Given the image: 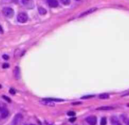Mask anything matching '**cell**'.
Here are the masks:
<instances>
[{"mask_svg": "<svg viewBox=\"0 0 129 125\" xmlns=\"http://www.w3.org/2000/svg\"><path fill=\"white\" fill-rule=\"evenodd\" d=\"M99 98L101 99H107L109 98V95L107 93H103L99 95Z\"/></svg>", "mask_w": 129, "mask_h": 125, "instance_id": "11", "label": "cell"}, {"mask_svg": "<svg viewBox=\"0 0 129 125\" xmlns=\"http://www.w3.org/2000/svg\"><path fill=\"white\" fill-rule=\"evenodd\" d=\"M86 121L89 125H96L97 123V118L94 116H89L86 119Z\"/></svg>", "mask_w": 129, "mask_h": 125, "instance_id": "4", "label": "cell"}, {"mask_svg": "<svg viewBox=\"0 0 129 125\" xmlns=\"http://www.w3.org/2000/svg\"><path fill=\"white\" fill-rule=\"evenodd\" d=\"M21 1L24 5H28L31 2V0H21Z\"/></svg>", "mask_w": 129, "mask_h": 125, "instance_id": "16", "label": "cell"}, {"mask_svg": "<svg viewBox=\"0 0 129 125\" xmlns=\"http://www.w3.org/2000/svg\"><path fill=\"white\" fill-rule=\"evenodd\" d=\"M76 113L73 111H69V112H68V115L69 116H75Z\"/></svg>", "mask_w": 129, "mask_h": 125, "instance_id": "17", "label": "cell"}, {"mask_svg": "<svg viewBox=\"0 0 129 125\" xmlns=\"http://www.w3.org/2000/svg\"><path fill=\"white\" fill-rule=\"evenodd\" d=\"M17 20L20 23H25L28 20V15L25 13H20L17 16Z\"/></svg>", "mask_w": 129, "mask_h": 125, "instance_id": "3", "label": "cell"}, {"mask_svg": "<svg viewBox=\"0 0 129 125\" xmlns=\"http://www.w3.org/2000/svg\"><path fill=\"white\" fill-rule=\"evenodd\" d=\"M3 98H5V100H6V101H7L8 102H11V101H10V98H8V97H6V96H3Z\"/></svg>", "mask_w": 129, "mask_h": 125, "instance_id": "21", "label": "cell"}, {"mask_svg": "<svg viewBox=\"0 0 129 125\" xmlns=\"http://www.w3.org/2000/svg\"><path fill=\"white\" fill-rule=\"evenodd\" d=\"M127 124H128L129 125V121H128V123H127Z\"/></svg>", "mask_w": 129, "mask_h": 125, "instance_id": "26", "label": "cell"}, {"mask_svg": "<svg viewBox=\"0 0 129 125\" xmlns=\"http://www.w3.org/2000/svg\"><path fill=\"white\" fill-rule=\"evenodd\" d=\"M60 1L63 5H69L71 2V0H60Z\"/></svg>", "mask_w": 129, "mask_h": 125, "instance_id": "15", "label": "cell"}, {"mask_svg": "<svg viewBox=\"0 0 129 125\" xmlns=\"http://www.w3.org/2000/svg\"><path fill=\"white\" fill-rule=\"evenodd\" d=\"M3 58L4 59H6V60H8L9 59V56L8 55H6V54L3 56Z\"/></svg>", "mask_w": 129, "mask_h": 125, "instance_id": "19", "label": "cell"}, {"mask_svg": "<svg viewBox=\"0 0 129 125\" xmlns=\"http://www.w3.org/2000/svg\"><path fill=\"white\" fill-rule=\"evenodd\" d=\"M94 97V95H86V96H84V97H82L81 98H91V97Z\"/></svg>", "mask_w": 129, "mask_h": 125, "instance_id": "18", "label": "cell"}, {"mask_svg": "<svg viewBox=\"0 0 129 125\" xmlns=\"http://www.w3.org/2000/svg\"><path fill=\"white\" fill-rule=\"evenodd\" d=\"M96 8H91L89 9V10H88V11H84V12H83V13L81 14L80 15V17H82V16H86V15H89V14L90 13H92L93 12H94V11H96Z\"/></svg>", "mask_w": 129, "mask_h": 125, "instance_id": "8", "label": "cell"}, {"mask_svg": "<svg viewBox=\"0 0 129 125\" xmlns=\"http://www.w3.org/2000/svg\"><path fill=\"white\" fill-rule=\"evenodd\" d=\"M74 121H76V118L75 117H73V118L72 119H70V121H71V122H74Z\"/></svg>", "mask_w": 129, "mask_h": 125, "instance_id": "23", "label": "cell"}, {"mask_svg": "<svg viewBox=\"0 0 129 125\" xmlns=\"http://www.w3.org/2000/svg\"><path fill=\"white\" fill-rule=\"evenodd\" d=\"M1 33H3V29L1 26H0V34H1Z\"/></svg>", "mask_w": 129, "mask_h": 125, "instance_id": "24", "label": "cell"}, {"mask_svg": "<svg viewBox=\"0 0 129 125\" xmlns=\"http://www.w3.org/2000/svg\"><path fill=\"white\" fill-rule=\"evenodd\" d=\"M14 73V76H15V78L17 80L20 79V69L19 68V67L16 66L15 67V69L13 71Z\"/></svg>", "mask_w": 129, "mask_h": 125, "instance_id": "7", "label": "cell"}, {"mask_svg": "<svg viewBox=\"0 0 129 125\" xmlns=\"http://www.w3.org/2000/svg\"><path fill=\"white\" fill-rule=\"evenodd\" d=\"M38 10H39V12L40 15H45V14H46V13H47L46 10L44 8H43L42 7L39 8Z\"/></svg>", "mask_w": 129, "mask_h": 125, "instance_id": "12", "label": "cell"}, {"mask_svg": "<svg viewBox=\"0 0 129 125\" xmlns=\"http://www.w3.org/2000/svg\"><path fill=\"white\" fill-rule=\"evenodd\" d=\"M45 101H55V102H61L63 101V100L59 99V98H47L45 99Z\"/></svg>", "mask_w": 129, "mask_h": 125, "instance_id": "13", "label": "cell"}, {"mask_svg": "<svg viewBox=\"0 0 129 125\" xmlns=\"http://www.w3.org/2000/svg\"><path fill=\"white\" fill-rule=\"evenodd\" d=\"M107 123V118L106 117H102V120H101L100 125H106Z\"/></svg>", "mask_w": 129, "mask_h": 125, "instance_id": "14", "label": "cell"}, {"mask_svg": "<svg viewBox=\"0 0 129 125\" xmlns=\"http://www.w3.org/2000/svg\"><path fill=\"white\" fill-rule=\"evenodd\" d=\"M0 114H1V117L2 118H6L9 115L8 110L5 107H0Z\"/></svg>", "mask_w": 129, "mask_h": 125, "instance_id": "5", "label": "cell"}, {"mask_svg": "<svg viewBox=\"0 0 129 125\" xmlns=\"http://www.w3.org/2000/svg\"><path fill=\"white\" fill-rule=\"evenodd\" d=\"M3 13L8 18H11L14 15V10L9 7L4 8L3 9Z\"/></svg>", "mask_w": 129, "mask_h": 125, "instance_id": "1", "label": "cell"}, {"mask_svg": "<svg viewBox=\"0 0 129 125\" xmlns=\"http://www.w3.org/2000/svg\"><path fill=\"white\" fill-rule=\"evenodd\" d=\"M10 93H11V94H15V90H14L13 89H12V88H11V89H10Z\"/></svg>", "mask_w": 129, "mask_h": 125, "instance_id": "22", "label": "cell"}, {"mask_svg": "<svg viewBox=\"0 0 129 125\" xmlns=\"http://www.w3.org/2000/svg\"><path fill=\"white\" fill-rule=\"evenodd\" d=\"M3 68H7L9 67V64H7V63H5V64L3 65Z\"/></svg>", "mask_w": 129, "mask_h": 125, "instance_id": "20", "label": "cell"}, {"mask_svg": "<svg viewBox=\"0 0 129 125\" xmlns=\"http://www.w3.org/2000/svg\"><path fill=\"white\" fill-rule=\"evenodd\" d=\"M113 107H110V106H103V107H98L96 110H100V111H110V110L113 109Z\"/></svg>", "mask_w": 129, "mask_h": 125, "instance_id": "9", "label": "cell"}, {"mask_svg": "<svg viewBox=\"0 0 129 125\" xmlns=\"http://www.w3.org/2000/svg\"><path fill=\"white\" fill-rule=\"evenodd\" d=\"M112 122L113 125H122V124L119 122L118 119L116 117H113L112 118Z\"/></svg>", "mask_w": 129, "mask_h": 125, "instance_id": "10", "label": "cell"}, {"mask_svg": "<svg viewBox=\"0 0 129 125\" xmlns=\"http://www.w3.org/2000/svg\"><path fill=\"white\" fill-rule=\"evenodd\" d=\"M26 125H34V124H27Z\"/></svg>", "mask_w": 129, "mask_h": 125, "instance_id": "25", "label": "cell"}, {"mask_svg": "<svg viewBox=\"0 0 129 125\" xmlns=\"http://www.w3.org/2000/svg\"><path fill=\"white\" fill-rule=\"evenodd\" d=\"M47 1L49 6L51 8H56L59 5L57 0H47Z\"/></svg>", "mask_w": 129, "mask_h": 125, "instance_id": "6", "label": "cell"}, {"mask_svg": "<svg viewBox=\"0 0 129 125\" xmlns=\"http://www.w3.org/2000/svg\"><path fill=\"white\" fill-rule=\"evenodd\" d=\"M22 119V115L20 113L17 114L15 115V117H13V119L12 122H11V124H10V125H18L20 122H21Z\"/></svg>", "mask_w": 129, "mask_h": 125, "instance_id": "2", "label": "cell"}]
</instances>
